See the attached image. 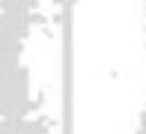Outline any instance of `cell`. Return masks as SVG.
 I'll return each mask as SVG.
<instances>
[{
	"label": "cell",
	"instance_id": "1",
	"mask_svg": "<svg viewBox=\"0 0 146 134\" xmlns=\"http://www.w3.org/2000/svg\"><path fill=\"white\" fill-rule=\"evenodd\" d=\"M143 30H146V0H143ZM134 134H146V101H143V110H140V119H137Z\"/></svg>",
	"mask_w": 146,
	"mask_h": 134
}]
</instances>
